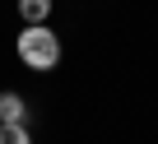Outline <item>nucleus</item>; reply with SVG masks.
<instances>
[{"instance_id":"nucleus-1","label":"nucleus","mask_w":158,"mask_h":144,"mask_svg":"<svg viewBox=\"0 0 158 144\" xmlns=\"http://www.w3.org/2000/svg\"><path fill=\"white\" fill-rule=\"evenodd\" d=\"M14 51H19V60H23L28 70H56V65H60V37H56L47 23H23Z\"/></svg>"},{"instance_id":"nucleus-2","label":"nucleus","mask_w":158,"mask_h":144,"mask_svg":"<svg viewBox=\"0 0 158 144\" xmlns=\"http://www.w3.org/2000/svg\"><path fill=\"white\" fill-rule=\"evenodd\" d=\"M28 121V102L19 93H0V125H23Z\"/></svg>"},{"instance_id":"nucleus-3","label":"nucleus","mask_w":158,"mask_h":144,"mask_svg":"<svg viewBox=\"0 0 158 144\" xmlns=\"http://www.w3.org/2000/svg\"><path fill=\"white\" fill-rule=\"evenodd\" d=\"M51 5H56V0H19V19L23 23H47L51 19Z\"/></svg>"},{"instance_id":"nucleus-4","label":"nucleus","mask_w":158,"mask_h":144,"mask_svg":"<svg viewBox=\"0 0 158 144\" xmlns=\"http://www.w3.org/2000/svg\"><path fill=\"white\" fill-rule=\"evenodd\" d=\"M0 144H33L23 125H0Z\"/></svg>"}]
</instances>
